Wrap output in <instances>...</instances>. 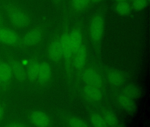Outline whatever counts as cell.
Instances as JSON below:
<instances>
[{"label":"cell","mask_w":150,"mask_h":127,"mask_svg":"<svg viewBox=\"0 0 150 127\" xmlns=\"http://www.w3.org/2000/svg\"><path fill=\"white\" fill-rule=\"evenodd\" d=\"M21 41L19 35L15 31L3 26H0V42L14 46L20 43Z\"/></svg>","instance_id":"6"},{"label":"cell","mask_w":150,"mask_h":127,"mask_svg":"<svg viewBox=\"0 0 150 127\" xmlns=\"http://www.w3.org/2000/svg\"><path fill=\"white\" fill-rule=\"evenodd\" d=\"M12 68L10 64L6 63H0V81L6 83L10 81L13 76Z\"/></svg>","instance_id":"15"},{"label":"cell","mask_w":150,"mask_h":127,"mask_svg":"<svg viewBox=\"0 0 150 127\" xmlns=\"http://www.w3.org/2000/svg\"><path fill=\"white\" fill-rule=\"evenodd\" d=\"M70 40L73 51V55L83 44V34L80 26L76 25L70 33Z\"/></svg>","instance_id":"10"},{"label":"cell","mask_w":150,"mask_h":127,"mask_svg":"<svg viewBox=\"0 0 150 127\" xmlns=\"http://www.w3.org/2000/svg\"><path fill=\"white\" fill-rule=\"evenodd\" d=\"M83 93L85 98L92 102H99L103 96L101 88L88 85L83 88Z\"/></svg>","instance_id":"8"},{"label":"cell","mask_w":150,"mask_h":127,"mask_svg":"<svg viewBox=\"0 0 150 127\" xmlns=\"http://www.w3.org/2000/svg\"><path fill=\"white\" fill-rule=\"evenodd\" d=\"M82 79L88 85L93 86L100 88L103 86V80L101 76L96 70L92 68L86 69L82 72Z\"/></svg>","instance_id":"5"},{"label":"cell","mask_w":150,"mask_h":127,"mask_svg":"<svg viewBox=\"0 0 150 127\" xmlns=\"http://www.w3.org/2000/svg\"><path fill=\"white\" fill-rule=\"evenodd\" d=\"M44 35V30L42 26L34 27L25 34L21 40L25 46H36L41 42Z\"/></svg>","instance_id":"4"},{"label":"cell","mask_w":150,"mask_h":127,"mask_svg":"<svg viewBox=\"0 0 150 127\" xmlns=\"http://www.w3.org/2000/svg\"><path fill=\"white\" fill-rule=\"evenodd\" d=\"M59 38L63 51V57L64 58L66 64L67 75L71 76L72 72L71 60L73 55V51L70 40V33L67 29L64 30Z\"/></svg>","instance_id":"3"},{"label":"cell","mask_w":150,"mask_h":127,"mask_svg":"<svg viewBox=\"0 0 150 127\" xmlns=\"http://www.w3.org/2000/svg\"><path fill=\"white\" fill-rule=\"evenodd\" d=\"M149 2L147 0H134L133 1L132 7L136 11H141L145 9Z\"/></svg>","instance_id":"24"},{"label":"cell","mask_w":150,"mask_h":127,"mask_svg":"<svg viewBox=\"0 0 150 127\" xmlns=\"http://www.w3.org/2000/svg\"><path fill=\"white\" fill-rule=\"evenodd\" d=\"M48 55L50 59L55 62L58 61L63 57L59 37H55L52 41L48 47Z\"/></svg>","instance_id":"7"},{"label":"cell","mask_w":150,"mask_h":127,"mask_svg":"<svg viewBox=\"0 0 150 127\" xmlns=\"http://www.w3.org/2000/svg\"><path fill=\"white\" fill-rule=\"evenodd\" d=\"M102 0H90L91 2L93 3H98L101 1Z\"/></svg>","instance_id":"28"},{"label":"cell","mask_w":150,"mask_h":127,"mask_svg":"<svg viewBox=\"0 0 150 127\" xmlns=\"http://www.w3.org/2000/svg\"><path fill=\"white\" fill-rule=\"evenodd\" d=\"M107 78L110 84L115 86H119L123 83L125 78L120 71L115 70H111L107 73Z\"/></svg>","instance_id":"14"},{"label":"cell","mask_w":150,"mask_h":127,"mask_svg":"<svg viewBox=\"0 0 150 127\" xmlns=\"http://www.w3.org/2000/svg\"><path fill=\"white\" fill-rule=\"evenodd\" d=\"M132 1H134V0H132Z\"/></svg>","instance_id":"33"},{"label":"cell","mask_w":150,"mask_h":127,"mask_svg":"<svg viewBox=\"0 0 150 127\" xmlns=\"http://www.w3.org/2000/svg\"><path fill=\"white\" fill-rule=\"evenodd\" d=\"M115 1H116L117 2H120L127 1V0H115Z\"/></svg>","instance_id":"29"},{"label":"cell","mask_w":150,"mask_h":127,"mask_svg":"<svg viewBox=\"0 0 150 127\" xmlns=\"http://www.w3.org/2000/svg\"><path fill=\"white\" fill-rule=\"evenodd\" d=\"M1 83V81H0V84Z\"/></svg>","instance_id":"32"},{"label":"cell","mask_w":150,"mask_h":127,"mask_svg":"<svg viewBox=\"0 0 150 127\" xmlns=\"http://www.w3.org/2000/svg\"><path fill=\"white\" fill-rule=\"evenodd\" d=\"M73 64L78 70L82 69L86 64L87 50L86 46L82 44L81 46L74 54Z\"/></svg>","instance_id":"11"},{"label":"cell","mask_w":150,"mask_h":127,"mask_svg":"<svg viewBox=\"0 0 150 127\" xmlns=\"http://www.w3.org/2000/svg\"><path fill=\"white\" fill-rule=\"evenodd\" d=\"M4 114V109L2 107L0 106V120H1Z\"/></svg>","instance_id":"27"},{"label":"cell","mask_w":150,"mask_h":127,"mask_svg":"<svg viewBox=\"0 0 150 127\" xmlns=\"http://www.w3.org/2000/svg\"><path fill=\"white\" fill-rule=\"evenodd\" d=\"M6 126L9 127H23L26 126V125L21 123L12 122L8 123Z\"/></svg>","instance_id":"25"},{"label":"cell","mask_w":150,"mask_h":127,"mask_svg":"<svg viewBox=\"0 0 150 127\" xmlns=\"http://www.w3.org/2000/svg\"><path fill=\"white\" fill-rule=\"evenodd\" d=\"M51 68L46 62L40 63L38 79L42 84H45L50 80L51 76Z\"/></svg>","instance_id":"13"},{"label":"cell","mask_w":150,"mask_h":127,"mask_svg":"<svg viewBox=\"0 0 150 127\" xmlns=\"http://www.w3.org/2000/svg\"><path fill=\"white\" fill-rule=\"evenodd\" d=\"M90 121L92 125L95 127H107L103 116L97 113H93L90 116Z\"/></svg>","instance_id":"22"},{"label":"cell","mask_w":150,"mask_h":127,"mask_svg":"<svg viewBox=\"0 0 150 127\" xmlns=\"http://www.w3.org/2000/svg\"><path fill=\"white\" fill-rule=\"evenodd\" d=\"M103 119L107 127H117L119 126V121L116 116L109 110H106L103 113Z\"/></svg>","instance_id":"20"},{"label":"cell","mask_w":150,"mask_h":127,"mask_svg":"<svg viewBox=\"0 0 150 127\" xmlns=\"http://www.w3.org/2000/svg\"><path fill=\"white\" fill-rule=\"evenodd\" d=\"M147 1H149H149H150V0H147Z\"/></svg>","instance_id":"31"},{"label":"cell","mask_w":150,"mask_h":127,"mask_svg":"<svg viewBox=\"0 0 150 127\" xmlns=\"http://www.w3.org/2000/svg\"><path fill=\"white\" fill-rule=\"evenodd\" d=\"M52 1H54L55 2L58 3L59 2H60L61 0H52Z\"/></svg>","instance_id":"30"},{"label":"cell","mask_w":150,"mask_h":127,"mask_svg":"<svg viewBox=\"0 0 150 127\" xmlns=\"http://www.w3.org/2000/svg\"><path fill=\"white\" fill-rule=\"evenodd\" d=\"M104 16L101 13L95 14L91 19L89 24V32L93 42L98 43L100 41L104 32Z\"/></svg>","instance_id":"2"},{"label":"cell","mask_w":150,"mask_h":127,"mask_svg":"<svg viewBox=\"0 0 150 127\" xmlns=\"http://www.w3.org/2000/svg\"><path fill=\"white\" fill-rule=\"evenodd\" d=\"M30 119L32 124L37 127H48L51 124L49 116L42 111H35L32 112L30 115Z\"/></svg>","instance_id":"9"},{"label":"cell","mask_w":150,"mask_h":127,"mask_svg":"<svg viewBox=\"0 0 150 127\" xmlns=\"http://www.w3.org/2000/svg\"><path fill=\"white\" fill-rule=\"evenodd\" d=\"M13 74L15 77L20 82H23L26 79V73L21 63L17 61H13L11 62Z\"/></svg>","instance_id":"16"},{"label":"cell","mask_w":150,"mask_h":127,"mask_svg":"<svg viewBox=\"0 0 150 127\" xmlns=\"http://www.w3.org/2000/svg\"><path fill=\"white\" fill-rule=\"evenodd\" d=\"M68 126L74 127H86L88 126L87 123L80 118L72 117L67 120Z\"/></svg>","instance_id":"23"},{"label":"cell","mask_w":150,"mask_h":127,"mask_svg":"<svg viewBox=\"0 0 150 127\" xmlns=\"http://www.w3.org/2000/svg\"><path fill=\"white\" fill-rule=\"evenodd\" d=\"M90 3V0H71V8L74 12L81 13L87 9Z\"/></svg>","instance_id":"18"},{"label":"cell","mask_w":150,"mask_h":127,"mask_svg":"<svg viewBox=\"0 0 150 127\" xmlns=\"http://www.w3.org/2000/svg\"><path fill=\"white\" fill-rule=\"evenodd\" d=\"M117 101L119 106L127 113L133 114L136 112L137 107L134 100L123 93L117 96Z\"/></svg>","instance_id":"12"},{"label":"cell","mask_w":150,"mask_h":127,"mask_svg":"<svg viewBox=\"0 0 150 127\" xmlns=\"http://www.w3.org/2000/svg\"><path fill=\"white\" fill-rule=\"evenodd\" d=\"M123 94L132 99L139 98L141 95V91L138 86L135 85H129L125 87L123 91Z\"/></svg>","instance_id":"17"},{"label":"cell","mask_w":150,"mask_h":127,"mask_svg":"<svg viewBox=\"0 0 150 127\" xmlns=\"http://www.w3.org/2000/svg\"><path fill=\"white\" fill-rule=\"evenodd\" d=\"M5 16H4V14L3 11L0 10V26H3V24H4L5 21Z\"/></svg>","instance_id":"26"},{"label":"cell","mask_w":150,"mask_h":127,"mask_svg":"<svg viewBox=\"0 0 150 127\" xmlns=\"http://www.w3.org/2000/svg\"><path fill=\"white\" fill-rule=\"evenodd\" d=\"M116 12L121 16L129 15L131 11V7L127 1L117 2L115 6Z\"/></svg>","instance_id":"21"},{"label":"cell","mask_w":150,"mask_h":127,"mask_svg":"<svg viewBox=\"0 0 150 127\" xmlns=\"http://www.w3.org/2000/svg\"><path fill=\"white\" fill-rule=\"evenodd\" d=\"M2 10L11 24L16 28H26L30 25L31 19L28 11L19 4L12 1L2 4Z\"/></svg>","instance_id":"1"},{"label":"cell","mask_w":150,"mask_h":127,"mask_svg":"<svg viewBox=\"0 0 150 127\" xmlns=\"http://www.w3.org/2000/svg\"><path fill=\"white\" fill-rule=\"evenodd\" d=\"M39 65L40 63L35 61L31 62L29 64L27 76L29 80L31 82H35L38 79Z\"/></svg>","instance_id":"19"}]
</instances>
